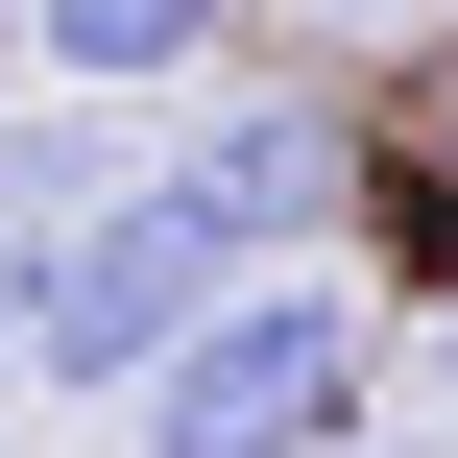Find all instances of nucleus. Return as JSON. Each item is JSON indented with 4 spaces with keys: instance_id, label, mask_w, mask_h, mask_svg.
Instances as JSON below:
<instances>
[{
    "instance_id": "nucleus-2",
    "label": "nucleus",
    "mask_w": 458,
    "mask_h": 458,
    "mask_svg": "<svg viewBox=\"0 0 458 458\" xmlns=\"http://www.w3.org/2000/svg\"><path fill=\"white\" fill-rule=\"evenodd\" d=\"M145 193H169L217 266H338L386 169H362V97H314V72H193V145H169Z\"/></svg>"
},
{
    "instance_id": "nucleus-4",
    "label": "nucleus",
    "mask_w": 458,
    "mask_h": 458,
    "mask_svg": "<svg viewBox=\"0 0 458 458\" xmlns=\"http://www.w3.org/2000/svg\"><path fill=\"white\" fill-rule=\"evenodd\" d=\"M242 0H24V72L48 97H193Z\"/></svg>"
},
{
    "instance_id": "nucleus-3",
    "label": "nucleus",
    "mask_w": 458,
    "mask_h": 458,
    "mask_svg": "<svg viewBox=\"0 0 458 458\" xmlns=\"http://www.w3.org/2000/svg\"><path fill=\"white\" fill-rule=\"evenodd\" d=\"M217 290H242V266H217L169 193H121V217L48 266V314H24V386H97V411H145V386L193 362V314H217Z\"/></svg>"
},
{
    "instance_id": "nucleus-5",
    "label": "nucleus",
    "mask_w": 458,
    "mask_h": 458,
    "mask_svg": "<svg viewBox=\"0 0 458 458\" xmlns=\"http://www.w3.org/2000/svg\"><path fill=\"white\" fill-rule=\"evenodd\" d=\"M0 72H24V0H0Z\"/></svg>"
},
{
    "instance_id": "nucleus-1",
    "label": "nucleus",
    "mask_w": 458,
    "mask_h": 458,
    "mask_svg": "<svg viewBox=\"0 0 458 458\" xmlns=\"http://www.w3.org/2000/svg\"><path fill=\"white\" fill-rule=\"evenodd\" d=\"M121 435L145 458H362L386 435V290H362V266H242Z\"/></svg>"
},
{
    "instance_id": "nucleus-6",
    "label": "nucleus",
    "mask_w": 458,
    "mask_h": 458,
    "mask_svg": "<svg viewBox=\"0 0 458 458\" xmlns=\"http://www.w3.org/2000/svg\"><path fill=\"white\" fill-rule=\"evenodd\" d=\"M362 458H386V435H362Z\"/></svg>"
}]
</instances>
